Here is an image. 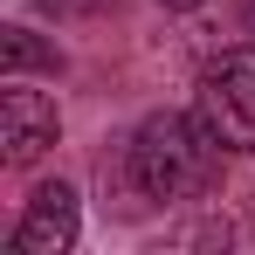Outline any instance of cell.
Wrapping results in <instances>:
<instances>
[{"mask_svg": "<svg viewBox=\"0 0 255 255\" xmlns=\"http://www.w3.org/2000/svg\"><path fill=\"white\" fill-rule=\"evenodd\" d=\"M76 235H83V200H76V186L69 179H42L35 193H28V207L14 221V255H69L76 249Z\"/></svg>", "mask_w": 255, "mask_h": 255, "instance_id": "3957f363", "label": "cell"}, {"mask_svg": "<svg viewBox=\"0 0 255 255\" xmlns=\"http://www.w3.org/2000/svg\"><path fill=\"white\" fill-rule=\"evenodd\" d=\"M0 62H7V83L28 76V69H48V76L62 69V55H55L48 42H35L28 28H0Z\"/></svg>", "mask_w": 255, "mask_h": 255, "instance_id": "5b68a950", "label": "cell"}, {"mask_svg": "<svg viewBox=\"0 0 255 255\" xmlns=\"http://www.w3.org/2000/svg\"><path fill=\"white\" fill-rule=\"evenodd\" d=\"M48 14H97V7H104V0H42Z\"/></svg>", "mask_w": 255, "mask_h": 255, "instance_id": "8992f818", "label": "cell"}, {"mask_svg": "<svg viewBox=\"0 0 255 255\" xmlns=\"http://www.w3.org/2000/svg\"><path fill=\"white\" fill-rule=\"evenodd\" d=\"M214 166H221V145L186 111H152L145 125L131 131V145H125V179H131V193L152 200V207L207 193Z\"/></svg>", "mask_w": 255, "mask_h": 255, "instance_id": "6da1fadb", "label": "cell"}, {"mask_svg": "<svg viewBox=\"0 0 255 255\" xmlns=\"http://www.w3.org/2000/svg\"><path fill=\"white\" fill-rule=\"evenodd\" d=\"M166 7H200V0H166Z\"/></svg>", "mask_w": 255, "mask_h": 255, "instance_id": "52a82bcc", "label": "cell"}, {"mask_svg": "<svg viewBox=\"0 0 255 255\" xmlns=\"http://www.w3.org/2000/svg\"><path fill=\"white\" fill-rule=\"evenodd\" d=\"M193 118L207 125V138L221 152H255V42L221 48L207 69H200Z\"/></svg>", "mask_w": 255, "mask_h": 255, "instance_id": "7a4b0ae2", "label": "cell"}, {"mask_svg": "<svg viewBox=\"0 0 255 255\" xmlns=\"http://www.w3.org/2000/svg\"><path fill=\"white\" fill-rule=\"evenodd\" d=\"M55 138H62L55 97L21 90V76H14V83H7V97H0V152H7V166H35Z\"/></svg>", "mask_w": 255, "mask_h": 255, "instance_id": "277c9868", "label": "cell"}]
</instances>
